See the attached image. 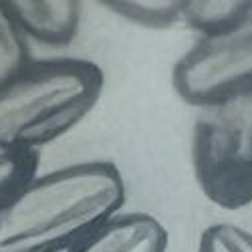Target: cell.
<instances>
[{
	"instance_id": "3",
	"label": "cell",
	"mask_w": 252,
	"mask_h": 252,
	"mask_svg": "<svg viewBox=\"0 0 252 252\" xmlns=\"http://www.w3.org/2000/svg\"><path fill=\"white\" fill-rule=\"evenodd\" d=\"M192 165L200 190L218 208L252 204V99L202 109L192 129Z\"/></svg>"
},
{
	"instance_id": "2",
	"label": "cell",
	"mask_w": 252,
	"mask_h": 252,
	"mask_svg": "<svg viewBox=\"0 0 252 252\" xmlns=\"http://www.w3.org/2000/svg\"><path fill=\"white\" fill-rule=\"evenodd\" d=\"M103 85V69L93 61L31 59L0 85V143L38 152L93 111Z\"/></svg>"
},
{
	"instance_id": "8",
	"label": "cell",
	"mask_w": 252,
	"mask_h": 252,
	"mask_svg": "<svg viewBox=\"0 0 252 252\" xmlns=\"http://www.w3.org/2000/svg\"><path fill=\"white\" fill-rule=\"evenodd\" d=\"M184 0H103L117 16L145 29H170L182 23Z\"/></svg>"
},
{
	"instance_id": "6",
	"label": "cell",
	"mask_w": 252,
	"mask_h": 252,
	"mask_svg": "<svg viewBox=\"0 0 252 252\" xmlns=\"http://www.w3.org/2000/svg\"><path fill=\"white\" fill-rule=\"evenodd\" d=\"M170 234L148 212L115 214L65 252H165Z\"/></svg>"
},
{
	"instance_id": "9",
	"label": "cell",
	"mask_w": 252,
	"mask_h": 252,
	"mask_svg": "<svg viewBox=\"0 0 252 252\" xmlns=\"http://www.w3.org/2000/svg\"><path fill=\"white\" fill-rule=\"evenodd\" d=\"M38 152L0 143V206L38 174Z\"/></svg>"
},
{
	"instance_id": "5",
	"label": "cell",
	"mask_w": 252,
	"mask_h": 252,
	"mask_svg": "<svg viewBox=\"0 0 252 252\" xmlns=\"http://www.w3.org/2000/svg\"><path fill=\"white\" fill-rule=\"evenodd\" d=\"M25 38L45 47L71 45L79 27L83 4L79 0H0Z\"/></svg>"
},
{
	"instance_id": "1",
	"label": "cell",
	"mask_w": 252,
	"mask_h": 252,
	"mask_svg": "<svg viewBox=\"0 0 252 252\" xmlns=\"http://www.w3.org/2000/svg\"><path fill=\"white\" fill-rule=\"evenodd\" d=\"M113 161L91 159L36 174L0 206V252H65L125 204Z\"/></svg>"
},
{
	"instance_id": "4",
	"label": "cell",
	"mask_w": 252,
	"mask_h": 252,
	"mask_svg": "<svg viewBox=\"0 0 252 252\" xmlns=\"http://www.w3.org/2000/svg\"><path fill=\"white\" fill-rule=\"evenodd\" d=\"M172 87L202 109L252 99V16L224 34L198 38L176 61Z\"/></svg>"
},
{
	"instance_id": "7",
	"label": "cell",
	"mask_w": 252,
	"mask_h": 252,
	"mask_svg": "<svg viewBox=\"0 0 252 252\" xmlns=\"http://www.w3.org/2000/svg\"><path fill=\"white\" fill-rule=\"evenodd\" d=\"M252 16V0H184L182 23L200 38L218 36Z\"/></svg>"
},
{
	"instance_id": "11",
	"label": "cell",
	"mask_w": 252,
	"mask_h": 252,
	"mask_svg": "<svg viewBox=\"0 0 252 252\" xmlns=\"http://www.w3.org/2000/svg\"><path fill=\"white\" fill-rule=\"evenodd\" d=\"M196 252H252V232L230 222L212 224L200 234Z\"/></svg>"
},
{
	"instance_id": "10",
	"label": "cell",
	"mask_w": 252,
	"mask_h": 252,
	"mask_svg": "<svg viewBox=\"0 0 252 252\" xmlns=\"http://www.w3.org/2000/svg\"><path fill=\"white\" fill-rule=\"evenodd\" d=\"M31 61L27 38L20 34L12 18L0 2V85L16 75Z\"/></svg>"
}]
</instances>
